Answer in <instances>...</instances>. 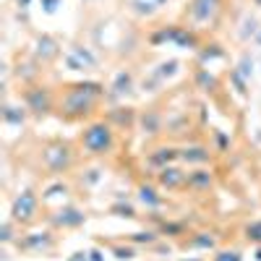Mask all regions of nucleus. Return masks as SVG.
I'll use <instances>...</instances> for the list:
<instances>
[{
    "instance_id": "1",
    "label": "nucleus",
    "mask_w": 261,
    "mask_h": 261,
    "mask_svg": "<svg viewBox=\"0 0 261 261\" xmlns=\"http://www.w3.org/2000/svg\"><path fill=\"white\" fill-rule=\"evenodd\" d=\"M84 144H86V149L89 151H107L110 149V144H113V136H110V128L107 125H92L89 130L84 134Z\"/></svg>"
},
{
    "instance_id": "7",
    "label": "nucleus",
    "mask_w": 261,
    "mask_h": 261,
    "mask_svg": "<svg viewBox=\"0 0 261 261\" xmlns=\"http://www.w3.org/2000/svg\"><path fill=\"white\" fill-rule=\"evenodd\" d=\"M191 180H193L196 186H209V183H212V178H209V172H204V175H193Z\"/></svg>"
},
{
    "instance_id": "5",
    "label": "nucleus",
    "mask_w": 261,
    "mask_h": 261,
    "mask_svg": "<svg viewBox=\"0 0 261 261\" xmlns=\"http://www.w3.org/2000/svg\"><path fill=\"white\" fill-rule=\"evenodd\" d=\"M248 238H251V241H261V222L248 227Z\"/></svg>"
},
{
    "instance_id": "4",
    "label": "nucleus",
    "mask_w": 261,
    "mask_h": 261,
    "mask_svg": "<svg viewBox=\"0 0 261 261\" xmlns=\"http://www.w3.org/2000/svg\"><path fill=\"white\" fill-rule=\"evenodd\" d=\"M162 3H165V0H134V8L139 13H154Z\"/></svg>"
},
{
    "instance_id": "3",
    "label": "nucleus",
    "mask_w": 261,
    "mask_h": 261,
    "mask_svg": "<svg viewBox=\"0 0 261 261\" xmlns=\"http://www.w3.org/2000/svg\"><path fill=\"white\" fill-rule=\"evenodd\" d=\"M217 6V0H193V16L196 18H206Z\"/></svg>"
},
{
    "instance_id": "6",
    "label": "nucleus",
    "mask_w": 261,
    "mask_h": 261,
    "mask_svg": "<svg viewBox=\"0 0 261 261\" xmlns=\"http://www.w3.org/2000/svg\"><path fill=\"white\" fill-rule=\"evenodd\" d=\"M175 172H178V170H165L162 183H170V186H172V183H178V175H175Z\"/></svg>"
},
{
    "instance_id": "2",
    "label": "nucleus",
    "mask_w": 261,
    "mask_h": 261,
    "mask_svg": "<svg viewBox=\"0 0 261 261\" xmlns=\"http://www.w3.org/2000/svg\"><path fill=\"white\" fill-rule=\"evenodd\" d=\"M13 214L18 217V220H29V217L34 214V196L27 191V193H21V199L16 201L13 206Z\"/></svg>"
}]
</instances>
